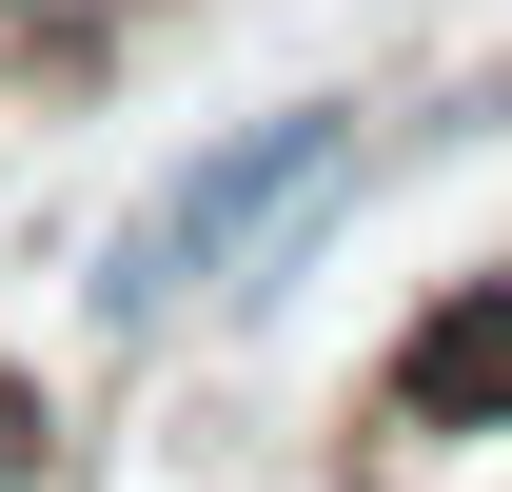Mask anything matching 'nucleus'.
I'll use <instances>...</instances> for the list:
<instances>
[{
    "instance_id": "f257e3e1",
    "label": "nucleus",
    "mask_w": 512,
    "mask_h": 492,
    "mask_svg": "<svg viewBox=\"0 0 512 492\" xmlns=\"http://www.w3.org/2000/svg\"><path fill=\"white\" fill-rule=\"evenodd\" d=\"M355 197H375V99H355V79L256 99V119H217L197 158H158V178L119 197V237L79 256V335H99V355H158L197 315H276L335 256Z\"/></svg>"
},
{
    "instance_id": "f03ea898",
    "label": "nucleus",
    "mask_w": 512,
    "mask_h": 492,
    "mask_svg": "<svg viewBox=\"0 0 512 492\" xmlns=\"http://www.w3.org/2000/svg\"><path fill=\"white\" fill-rule=\"evenodd\" d=\"M375 433H414V453H493V433H512V256H473V276L394 335Z\"/></svg>"
},
{
    "instance_id": "7ed1b4c3",
    "label": "nucleus",
    "mask_w": 512,
    "mask_h": 492,
    "mask_svg": "<svg viewBox=\"0 0 512 492\" xmlns=\"http://www.w3.org/2000/svg\"><path fill=\"white\" fill-rule=\"evenodd\" d=\"M473 138H512V60H473V79H434L414 119L375 138V158H473Z\"/></svg>"
},
{
    "instance_id": "20e7f679",
    "label": "nucleus",
    "mask_w": 512,
    "mask_h": 492,
    "mask_svg": "<svg viewBox=\"0 0 512 492\" xmlns=\"http://www.w3.org/2000/svg\"><path fill=\"white\" fill-rule=\"evenodd\" d=\"M0 492H79V453H60V414H40V374H0Z\"/></svg>"
},
{
    "instance_id": "39448f33",
    "label": "nucleus",
    "mask_w": 512,
    "mask_h": 492,
    "mask_svg": "<svg viewBox=\"0 0 512 492\" xmlns=\"http://www.w3.org/2000/svg\"><path fill=\"white\" fill-rule=\"evenodd\" d=\"M119 20H138V40H158V20H178V0H119Z\"/></svg>"
},
{
    "instance_id": "423d86ee",
    "label": "nucleus",
    "mask_w": 512,
    "mask_h": 492,
    "mask_svg": "<svg viewBox=\"0 0 512 492\" xmlns=\"http://www.w3.org/2000/svg\"><path fill=\"white\" fill-rule=\"evenodd\" d=\"M0 119H20V99H0Z\"/></svg>"
}]
</instances>
